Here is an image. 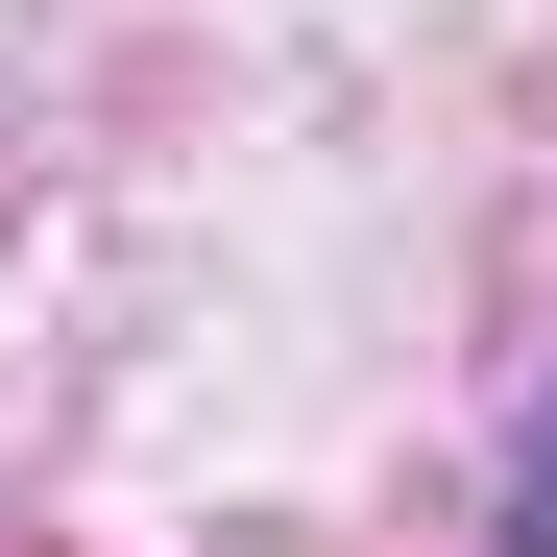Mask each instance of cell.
<instances>
[{"label": "cell", "mask_w": 557, "mask_h": 557, "mask_svg": "<svg viewBox=\"0 0 557 557\" xmlns=\"http://www.w3.org/2000/svg\"><path fill=\"white\" fill-rule=\"evenodd\" d=\"M509 557H557V412H533V485H509Z\"/></svg>", "instance_id": "cell-1"}]
</instances>
